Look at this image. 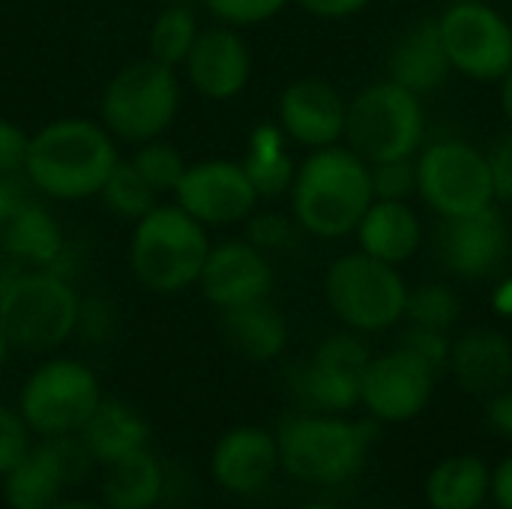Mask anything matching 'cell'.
<instances>
[{"instance_id":"cell-41","label":"cell","mask_w":512,"mask_h":509,"mask_svg":"<svg viewBox=\"0 0 512 509\" xmlns=\"http://www.w3.org/2000/svg\"><path fill=\"white\" fill-rule=\"evenodd\" d=\"M483 420L495 435L512 441V387H504L483 399Z\"/></svg>"},{"instance_id":"cell-30","label":"cell","mask_w":512,"mask_h":509,"mask_svg":"<svg viewBox=\"0 0 512 509\" xmlns=\"http://www.w3.org/2000/svg\"><path fill=\"white\" fill-rule=\"evenodd\" d=\"M198 33H201V27H198V18L189 6H183V3L165 6L150 24V36H147L150 54L147 57L180 69L183 60L189 57Z\"/></svg>"},{"instance_id":"cell-38","label":"cell","mask_w":512,"mask_h":509,"mask_svg":"<svg viewBox=\"0 0 512 509\" xmlns=\"http://www.w3.org/2000/svg\"><path fill=\"white\" fill-rule=\"evenodd\" d=\"M33 447V432L21 420L18 408L0 405V477L9 474Z\"/></svg>"},{"instance_id":"cell-26","label":"cell","mask_w":512,"mask_h":509,"mask_svg":"<svg viewBox=\"0 0 512 509\" xmlns=\"http://www.w3.org/2000/svg\"><path fill=\"white\" fill-rule=\"evenodd\" d=\"M168 474L162 459L144 447L102 468L99 504L105 509H156L165 498Z\"/></svg>"},{"instance_id":"cell-40","label":"cell","mask_w":512,"mask_h":509,"mask_svg":"<svg viewBox=\"0 0 512 509\" xmlns=\"http://www.w3.org/2000/svg\"><path fill=\"white\" fill-rule=\"evenodd\" d=\"M489 168H492L495 198L512 201V132L495 141V147L489 153Z\"/></svg>"},{"instance_id":"cell-39","label":"cell","mask_w":512,"mask_h":509,"mask_svg":"<svg viewBox=\"0 0 512 509\" xmlns=\"http://www.w3.org/2000/svg\"><path fill=\"white\" fill-rule=\"evenodd\" d=\"M27 150H30V132L0 117V177H24Z\"/></svg>"},{"instance_id":"cell-20","label":"cell","mask_w":512,"mask_h":509,"mask_svg":"<svg viewBox=\"0 0 512 509\" xmlns=\"http://www.w3.org/2000/svg\"><path fill=\"white\" fill-rule=\"evenodd\" d=\"M348 102L324 78H297L291 81L276 105V123L288 141L321 150L345 138Z\"/></svg>"},{"instance_id":"cell-33","label":"cell","mask_w":512,"mask_h":509,"mask_svg":"<svg viewBox=\"0 0 512 509\" xmlns=\"http://www.w3.org/2000/svg\"><path fill=\"white\" fill-rule=\"evenodd\" d=\"M405 318L408 324L417 327H432V330H450L462 318V300L459 294L444 285V282H426L420 288H408V303H405Z\"/></svg>"},{"instance_id":"cell-2","label":"cell","mask_w":512,"mask_h":509,"mask_svg":"<svg viewBox=\"0 0 512 509\" xmlns=\"http://www.w3.org/2000/svg\"><path fill=\"white\" fill-rule=\"evenodd\" d=\"M381 435V423L351 420L348 414L291 411L276 429L282 471L315 489H336L363 474L369 453Z\"/></svg>"},{"instance_id":"cell-18","label":"cell","mask_w":512,"mask_h":509,"mask_svg":"<svg viewBox=\"0 0 512 509\" xmlns=\"http://www.w3.org/2000/svg\"><path fill=\"white\" fill-rule=\"evenodd\" d=\"M273 279L276 276L267 252H261L249 240H222L210 246L195 288H201L204 300L213 309L225 312L270 297Z\"/></svg>"},{"instance_id":"cell-36","label":"cell","mask_w":512,"mask_h":509,"mask_svg":"<svg viewBox=\"0 0 512 509\" xmlns=\"http://www.w3.org/2000/svg\"><path fill=\"white\" fill-rule=\"evenodd\" d=\"M291 0H204L207 12L216 18V24L228 27H255L270 18H276Z\"/></svg>"},{"instance_id":"cell-10","label":"cell","mask_w":512,"mask_h":509,"mask_svg":"<svg viewBox=\"0 0 512 509\" xmlns=\"http://www.w3.org/2000/svg\"><path fill=\"white\" fill-rule=\"evenodd\" d=\"M417 192L441 219L486 210L495 204L489 156L468 141H435L417 159Z\"/></svg>"},{"instance_id":"cell-37","label":"cell","mask_w":512,"mask_h":509,"mask_svg":"<svg viewBox=\"0 0 512 509\" xmlns=\"http://www.w3.org/2000/svg\"><path fill=\"white\" fill-rule=\"evenodd\" d=\"M369 174H372V195L378 201H405L411 192H417V162L411 159L369 165Z\"/></svg>"},{"instance_id":"cell-4","label":"cell","mask_w":512,"mask_h":509,"mask_svg":"<svg viewBox=\"0 0 512 509\" xmlns=\"http://www.w3.org/2000/svg\"><path fill=\"white\" fill-rule=\"evenodd\" d=\"M210 231L180 204H156L132 228L129 267L135 282L159 297H177L198 285L210 252Z\"/></svg>"},{"instance_id":"cell-15","label":"cell","mask_w":512,"mask_h":509,"mask_svg":"<svg viewBox=\"0 0 512 509\" xmlns=\"http://www.w3.org/2000/svg\"><path fill=\"white\" fill-rule=\"evenodd\" d=\"M258 192L234 159H204L189 162L180 186L174 189V204H180L207 231L246 222L258 210Z\"/></svg>"},{"instance_id":"cell-28","label":"cell","mask_w":512,"mask_h":509,"mask_svg":"<svg viewBox=\"0 0 512 509\" xmlns=\"http://www.w3.org/2000/svg\"><path fill=\"white\" fill-rule=\"evenodd\" d=\"M423 492L429 509H483L492 495V468L471 453L447 456L429 471Z\"/></svg>"},{"instance_id":"cell-17","label":"cell","mask_w":512,"mask_h":509,"mask_svg":"<svg viewBox=\"0 0 512 509\" xmlns=\"http://www.w3.org/2000/svg\"><path fill=\"white\" fill-rule=\"evenodd\" d=\"M189 87L210 102L237 99L252 81V51L237 27H201L189 57L183 60Z\"/></svg>"},{"instance_id":"cell-32","label":"cell","mask_w":512,"mask_h":509,"mask_svg":"<svg viewBox=\"0 0 512 509\" xmlns=\"http://www.w3.org/2000/svg\"><path fill=\"white\" fill-rule=\"evenodd\" d=\"M132 168L141 174V180L162 198V195H174V189L180 186L189 162L186 156L177 150V144L165 141V138H153L144 144H135L132 156H129Z\"/></svg>"},{"instance_id":"cell-21","label":"cell","mask_w":512,"mask_h":509,"mask_svg":"<svg viewBox=\"0 0 512 509\" xmlns=\"http://www.w3.org/2000/svg\"><path fill=\"white\" fill-rule=\"evenodd\" d=\"M453 381L471 396H492L512 384V342L495 327H471L450 348Z\"/></svg>"},{"instance_id":"cell-14","label":"cell","mask_w":512,"mask_h":509,"mask_svg":"<svg viewBox=\"0 0 512 509\" xmlns=\"http://www.w3.org/2000/svg\"><path fill=\"white\" fill-rule=\"evenodd\" d=\"M438 375L411 351L393 348L387 354H375L360 381V405L372 420L384 423H411L417 420L432 396Z\"/></svg>"},{"instance_id":"cell-27","label":"cell","mask_w":512,"mask_h":509,"mask_svg":"<svg viewBox=\"0 0 512 509\" xmlns=\"http://www.w3.org/2000/svg\"><path fill=\"white\" fill-rule=\"evenodd\" d=\"M357 240H360V252L396 267L420 249L423 225L420 216L405 201L375 198L357 225Z\"/></svg>"},{"instance_id":"cell-25","label":"cell","mask_w":512,"mask_h":509,"mask_svg":"<svg viewBox=\"0 0 512 509\" xmlns=\"http://www.w3.org/2000/svg\"><path fill=\"white\" fill-rule=\"evenodd\" d=\"M78 438L87 447V453L93 456V462L99 468H105L123 456H132V453L150 447V423L129 402L102 396L96 411L78 429Z\"/></svg>"},{"instance_id":"cell-31","label":"cell","mask_w":512,"mask_h":509,"mask_svg":"<svg viewBox=\"0 0 512 509\" xmlns=\"http://www.w3.org/2000/svg\"><path fill=\"white\" fill-rule=\"evenodd\" d=\"M96 198H102L108 213H114L117 219H129L132 225L159 204V195L141 180V174L132 168L129 159H120L114 165V171L108 174V180Z\"/></svg>"},{"instance_id":"cell-5","label":"cell","mask_w":512,"mask_h":509,"mask_svg":"<svg viewBox=\"0 0 512 509\" xmlns=\"http://www.w3.org/2000/svg\"><path fill=\"white\" fill-rule=\"evenodd\" d=\"M81 300L57 270H18L0 288V324L12 351L51 354L78 333Z\"/></svg>"},{"instance_id":"cell-6","label":"cell","mask_w":512,"mask_h":509,"mask_svg":"<svg viewBox=\"0 0 512 509\" xmlns=\"http://www.w3.org/2000/svg\"><path fill=\"white\" fill-rule=\"evenodd\" d=\"M183 84L174 66L153 57L126 63L111 75L99 99V123L117 144H144L165 138L180 114Z\"/></svg>"},{"instance_id":"cell-35","label":"cell","mask_w":512,"mask_h":509,"mask_svg":"<svg viewBox=\"0 0 512 509\" xmlns=\"http://www.w3.org/2000/svg\"><path fill=\"white\" fill-rule=\"evenodd\" d=\"M396 345L405 348V351H411L414 357H420L438 378L450 372V348H453V342L447 339L444 330H432V327L411 324L408 330L399 333Z\"/></svg>"},{"instance_id":"cell-22","label":"cell","mask_w":512,"mask_h":509,"mask_svg":"<svg viewBox=\"0 0 512 509\" xmlns=\"http://www.w3.org/2000/svg\"><path fill=\"white\" fill-rule=\"evenodd\" d=\"M387 72L390 81L402 84L417 96L435 93L447 84L453 66L444 51L438 18H420L396 39L387 57Z\"/></svg>"},{"instance_id":"cell-47","label":"cell","mask_w":512,"mask_h":509,"mask_svg":"<svg viewBox=\"0 0 512 509\" xmlns=\"http://www.w3.org/2000/svg\"><path fill=\"white\" fill-rule=\"evenodd\" d=\"M48 509H105L99 501H84V498H63Z\"/></svg>"},{"instance_id":"cell-8","label":"cell","mask_w":512,"mask_h":509,"mask_svg":"<svg viewBox=\"0 0 512 509\" xmlns=\"http://www.w3.org/2000/svg\"><path fill=\"white\" fill-rule=\"evenodd\" d=\"M324 297L330 312L354 333H384L405 318L408 285L402 273L366 252H348L327 267Z\"/></svg>"},{"instance_id":"cell-12","label":"cell","mask_w":512,"mask_h":509,"mask_svg":"<svg viewBox=\"0 0 512 509\" xmlns=\"http://www.w3.org/2000/svg\"><path fill=\"white\" fill-rule=\"evenodd\" d=\"M369 360L372 354L360 333H333L318 342L306 363L291 369V393L303 411L348 414L360 405V381Z\"/></svg>"},{"instance_id":"cell-24","label":"cell","mask_w":512,"mask_h":509,"mask_svg":"<svg viewBox=\"0 0 512 509\" xmlns=\"http://www.w3.org/2000/svg\"><path fill=\"white\" fill-rule=\"evenodd\" d=\"M219 330L237 357L258 366L279 360L291 336L282 309L270 297L219 312Z\"/></svg>"},{"instance_id":"cell-50","label":"cell","mask_w":512,"mask_h":509,"mask_svg":"<svg viewBox=\"0 0 512 509\" xmlns=\"http://www.w3.org/2000/svg\"><path fill=\"white\" fill-rule=\"evenodd\" d=\"M297 509H342L339 504H333V501H306V504H300Z\"/></svg>"},{"instance_id":"cell-45","label":"cell","mask_w":512,"mask_h":509,"mask_svg":"<svg viewBox=\"0 0 512 509\" xmlns=\"http://www.w3.org/2000/svg\"><path fill=\"white\" fill-rule=\"evenodd\" d=\"M492 303H495V309L501 312V315H507L512 318V279H507L498 291H495V297H492Z\"/></svg>"},{"instance_id":"cell-19","label":"cell","mask_w":512,"mask_h":509,"mask_svg":"<svg viewBox=\"0 0 512 509\" xmlns=\"http://www.w3.org/2000/svg\"><path fill=\"white\" fill-rule=\"evenodd\" d=\"M282 471L276 432L261 426H234L228 429L210 453L213 483L234 498H255Z\"/></svg>"},{"instance_id":"cell-11","label":"cell","mask_w":512,"mask_h":509,"mask_svg":"<svg viewBox=\"0 0 512 509\" xmlns=\"http://www.w3.org/2000/svg\"><path fill=\"white\" fill-rule=\"evenodd\" d=\"M96 468L93 456L78 435L39 438L27 456L0 477L6 509H48L63 501L69 489H78Z\"/></svg>"},{"instance_id":"cell-7","label":"cell","mask_w":512,"mask_h":509,"mask_svg":"<svg viewBox=\"0 0 512 509\" xmlns=\"http://www.w3.org/2000/svg\"><path fill=\"white\" fill-rule=\"evenodd\" d=\"M426 135V111L417 93L396 81H375L348 102V147L369 165L411 159Z\"/></svg>"},{"instance_id":"cell-51","label":"cell","mask_w":512,"mask_h":509,"mask_svg":"<svg viewBox=\"0 0 512 509\" xmlns=\"http://www.w3.org/2000/svg\"><path fill=\"white\" fill-rule=\"evenodd\" d=\"M384 509H399V507H384Z\"/></svg>"},{"instance_id":"cell-42","label":"cell","mask_w":512,"mask_h":509,"mask_svg":"<svg viewBox=\"0 0 512 509\" xmlns=\"http://www.w3.org/2000/svg\"><path fill=\"white\" fill-rule=\"evenodd\" d=\"M297 3L315 18H351L363 12L372 0H297Z\"/></svg>"},{"instance_id":"cell-16","label":"cell","mask_w":512,"mask_h":509,"mask_svg":"<svg viewBox=\"0 0 512 509\" xmlns=\"http://www.w3.org/2000/svg\"><path fill=\"white\" fill-rule=\"evenodd\" d=\"M438 261L447 273L480 282L501 270L510 252V228L504 213L489 204L486 210L441 219L435 234Z\"/></svg>"},{"instance_id":"cell-46","label":"cell","mask_w":512,"mask_h":509,"mask_svg":"<svg viewBox=\"0 0 512 509\" xmlns=\"http://www.w3.org/2000/svg\"><path fill=\"white\" fill-rule=\"evenodd\" d=\"M501 108H504L507 120L512 123V69L501 78Z\"/></svg>"},{"instance_id":"cell-49","label":"cell","mask_w":512,"mask_h":509,"mask_svg":"<svg viewBox=\"0 0 512 509\" xmlns=\"http://www.w3.org/2000/svg\"><path fill=\"white\" fill-rule=\"evenodd\" d=\"M9 354H12V345H9V336H6V330H3V324H0V372H3L6 363H9Z\"/></svg>"},{"instance_id":"cell-48","label":"cell","mask_w":512,"mask_h":509,"mask_svg":"<svg viewBox=\"0 0 512 509\" xmlns=\"http://www.w3.org/2000/svg\"><path fill=\"white\" fill-rule=\"evenodd\" d=\"M18 270H21V267H18V264H15V261L6 255V252H3V246H0V288H3V285H6V282H9V279L18 273Z\"/></svg>"},{"instance_id":"cell-34","label":"cell","mask_w":512,"mask_h":509,"mask_svg":"<svg viewBox=\"0 0 512 509\" xmlns=\"http://www.w3.org/2000/svg\"><path fill=\"white\" fill-rule=\"evenodd\" d=\"M246 240L267 255L270 252H288L300 243V225L294 222V216L288 219L282 213L255 210L246 219Z\"/></svg>"},{"instance_id":"cell-3","label":"cell","mask_w":512,"mask_h":509,"mask_svg":"<svg viewBox=\"0 0 512 509\" xmlns=\"http://www.w3.org/2000/svg\"><path fill=\"white\" fill-rule=\"evenodd\" d=\"M288 195L300 231L321 240L348 237L375 201L369 162L339 144L312 150L300 162Z\"/></svg>"},{"instance_id":"cell-43","label":"cell","mask_w":512,"mask_h":509,"mask_svg":"<svg viewBox=\"0 0 512 509\" xmlns=\"http://www.w3.org/2000/svg\"><path fill=\"white\" fill-rule=\"evenodd\" d=\"M489 501L498 509H512V453L492 468V495Z\"/></svg>"},{"instance_id":"cell-1","label":"cell","mask_w":512,"mask_h":509,"mask_svg":"<svg viewBox=\"0 0 512 509\" xmlns=\"http://www.w3.org/2000/svg\"><path fill=\"white\" fill-rule=\"evenodd\" d=\"M120 162L114 135L87 117H60L30 132L24 177L48 201L96 198Z\"/></svg>"},{"instance_id":"cell-29","label":"cell","mask_w":512,"mask_h":509,"mask_svg":"<svg viewBox=\"0 0 512 509\" xmlns=\"http://www.w3.org/2000/svg\"><path fill=\"white\" fill-rule=\"evenodd\" d=\"M285 144H288V138L279 129V123H258L252 129L243 168H246L258 198H279L291 189L297 165Z\"/></svg>"},{"instance_id":"cell-23","label":"cell","mask_w":512,"mask_h":509,"mask_svg":"<svg viewBox=\"0 0 512 509\" xmlns=\"http://www.w3.org/2000/svg\"><path fill=\"white\" fill-rule=\"evenodd\" d=\"M0 246L21 270H60L66 237L51 210L24 195L0 228Z\"/></svg>"},{"instance_id":"cell-44","label":"cell","mask_w":512,"mask_h":509,"mask_svg":"<svg viewBox=\"0 0 512 509\" xmlns=\"http://www.w3.org/2000/svg\"><path fill=\"white\" fill-rule=\"evenodd\" d=\"M24 189L18 186V177H0V228L9 219V213L21 204Z\"/></svg>"},{"instance_id":"cell-9","label":"cell","mask_w":512,"mask_h":509,"mask_svg":"<svg viewBox=\"0 0 512 509\" xmlns=\"http://www.w3.org/2000/svg\"><path fill=\"white\" fill-rule=\"evenodd\" d=\"M102 402L96 372L72 357H48L18 390V414L36 438L78 435Z\"/></svg>"},{"instance_id":"cell-13","label":"cell","mask_w":512,"mask_h":509,"mask_svg":"<svg viewBox=\"0 0 512 509\" xmlns=\"http://www.w3.org/2000/svg\"><path fill=\"white\" fill-rule=\"evenodd\" d=\"M450 66L474 81H501L512 69V24L480 0H456L438 18Z\"/></svg>"}]
</instances>
